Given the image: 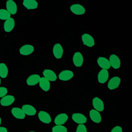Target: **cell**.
Here are the masks:
<instances>
[{
  "label": "cell",
  "mask_w": 132,
  "mask_h": 132,
  "mask_svg": "<svg viewBox=\"0 0 132 132\" xmlns=\"http://www.w3.org/2000/svg\"><path fill=\"white\" fill-rule=\"evenodd\" d=\"M93 105L94 108L98 111L102 112L104 111V102L100 98L96 97L93 98Z\"/></svg>",
  "instance_id": "cell-1"
},
{
  "label": "cell",
  "mask_w": 132,
  "mask_h": 132,
  "mask_svg": "<svg viewBox=\"0 0 132 132\" xmlns=\"http://www.w3.org/2000/svg\"><path fill=\"white\" fill-rule=\"evenodd\" d=\"M82 40L84 45L87 46L92 47L94 45V39L92 36L88 34H85L82 35Z\"/></svg>",
  "instance_id": "cell-2"
},
{
  "label": "cell",
  "mask_w": 132,
  "mask_h": 132,
  "mask_svg": "<svg viewBox=\"0 0 132 132\" xmlns=\"http://www.w3.org/2000/svg\"><path fill=\"white\" fill-rule=\"evenodd\" d=\"M109 72L107 70H101L98 75V80L101 84H104L107 81L109 78Z\"/></svg>",
  "instance_id": "cell-3"
},
{
  "label": "cell",
  "mask_w": 132,
  "mask_h": 132,
  "mask_svg": "<svg viewBox=\"0 0 132 132\" xmlns=\"http://www.w3.org/2000/svg\"><path fill=\"white\" fill-rule=\"evenodd\" d=\"M121 79L119 77H114L111 78L108 82V88L110 90H114L120 85Z\"/></svg>",
  "instance_id": "cell-4"
},
{
  "label": "cell",
  "mask_w": 132,
  "mask_h": 132,
  "mask_svg": "<svg viewBox=\"0 0 132 132\" xmlns=\"http://www.w3.org/2000/svg\"><path fill=\"white\" fill-rule=\"evenodd\" d=\"M38 116L41 122L49 124L52 122L51 116L48 113L45 111H40L38 114Z\"/></svg>",
  "instance_id": "cell-5"
},
{
  "label": "cell",
  "mask_w": 132,
  "mask_h": 132,
  "mask_svg": "<svg viewBox=\"0 0 132 132\" xmlns=\"http://www.w3.org/2000/svg\"><path fill=\"white\" fill-rule=\"evenodd\" d=\"M72 119L75 122L80 124L86 123L87 121L86 117L81 113H74L72 114Z\"/></svg>",
  "instance_id": "cell-6"
},
{
  "label": "cell",
  "mask_w": 132,
  "mask_h": 132,
  "mask_svg": "<svg viewBox=\"0 0 132 132\" xmlns=\"http://www.w3.org/2000/svg\"><path fill=\"white\" fill-rule=\"evenodd\" d=\"M15 99L12 95H7L3 97L0 101L1 104L3 106H9L13 104Z\"/></svg>",
  "instance_id": "cell-7"
},
{
  "label": "cell",
  "mask_w": 132,
  "mask_h": 132,
  "mask_svg": "<svg viewBox=\"0 0 132 132\" xmlns=\"http://www.w3.org/2000/svg\"><path fill=\"white\" fill-rule=\"evenodd\" d=\"M53 53L56 58L59 59L61 58L63 53V47L60 44H56L53 48Z\"/></svg>",
  "instance_id": "cell-8"
},
{
  "label": "cell",
  "mask_w": 132,
  "mask_h": 132,
  "mask_svg": "<svg viewBox=\"0 0 132 132\" xmlns=\"http://www.w3.org/2000/svg\"><path fill=\"white\" fill-rule=\"evenodd\" d=\"M90 119L95 123H100L102 121V117L99 111L96 110H92L89 112Z\"/></svg>",
  "instance_id": "cell-9"
},
{
  "label": "cell",
  "mask_w": 132,
  "mask_h": 132,
  "mask_svg": "<svg viewBox=\"0 0 132 132\" xmlns=\"http://www.w3.org/2000/svg\"><path fill=\"white\" fill-rule=\"evenodd\" d=\"M110 63L111 66L114 69L119 68L121 66V62L120 59L118 56L114 54H112L110 57Z\"/></svg>",
  "instance_id": "cell-10"
},
{
  "label": "cell",
  "mask_w": 132,
  "mask_h": 132,
  "mask_svg": "<svg viewBox=\"0 0 132 132\" xmlns=\"http://www.w3.org/2000/svg\"><path fill=\"white\" fill-rule=\"evenodd\" d=\"M70 9L74 13L78 15H82L86 12V10L84 7L79 4L72 5L70 7Z\"/></svg>",
  "instance_id": "cell-11"
},
{
  "label": "cell",
  "mask_w": 132,
  "mask_h": 132,
  "mask_svg": "<svg viewBox=\"0 0 132 132\" xmlns=\"http://www.w3.org/2000/svg\"><path fill=\"white\" fill-rule=\"evenodd\" d=\"M84 59L82 54L79 52H76L74 54L73 61L77 67H80L82 65Z\"/></svg>",
  "instance_id": "cell-12"
},
{
  "label": "cell",
  "mask_w": 132,
  "mask_h": 132,
  "mask_svg": "<svg viewBox=\"0 0 132 132\" xmlns=\"http://www.w3.org/2000/svg\"><path fill=\"white\" fill-rule=\"evenodd\" d=\"M73 72L69 70H65L62 71L59 75L60 79L62 81H68L74 77Z\"/></svg>",
  "instance_id": "cell-13"
},
{
  "label": "cell",
  "mask_w": 132,
  "mask_h": 132,
  "mask_svg": "<svg viewBox=\"0 0 132 132\" xmlns=\"http://www.w3.org/2000/svg\"><path fill=\"white\" fill-rule=\"evenodd\" d=\"M6 8L8 12L12 15L16 13L17 6L15 2L12 0H9L6 2Z\"/></svg>",
  "instance_id": "cell-14"
},
{
  "label": "cell",
  "mask_w": 132,
  "mask_h": 132,
  "mask_svg": "<svg viewBox=\"0 0 132 132\" xmlns=\"http://www.w3.org/2000/svg\"><path fill=\"white\" fill-rule=\"evenodd\" d=\"M68 116L65 113L59 114L55 118L54 122L57 125H63L68 121Z\"/></svg>",
  "instance_id": "cell-15"
},
{
  "label": "cell",
  "mask_w": 132,
  "mask_h": 132,
  "mask_svg": "<svg viewBox=\"0 0 132 132\" xmlns=\"http://www.w3.org/2000/svg\"><path fill=\"white\" fill-rule=\"evenodd\" d=\"M22 110L24 114L28 116H35L36 114V110L33 106L30 104H25L23 105Z\"/></svg>",
  "instance_id": "cell-16"
},
{
  "label": "cell",
  "mask_w": 132,
  "mask_h": 132,
  "mask_svg": "<svg viewBox=\"0 0 132 132\" xmlns=\"http://www.w3.org/2000/svg\"><path fill=\"white\" fill-rule=\"evenodd\" d=\"M34 51V47L30 45H26L20 48V52L21 55L27 56L31 54Z\"/></svg>",
  "instance_id": "cell-17"
},
{
  "label": "cell",
  "mask_w": 132,
  "mask_h": 132,
  "mask_svg": "<svg viewBox=\"0 0 132 132\" xmlns=\"http://www.w3.org/2000/svg\"><path fill=\"white\" fill-rule=\"evenodd\" d=\"M15 25V22L13 18H10L7 20L4 23V28L5 31L10 32L12 31Z\"/></svg>",
  "instance_id": "cell-18"
},
{
  "label": "cell",
  "mask_w": 132,
  "mask_h": 132,
  "mask_svg": "<svg viewBox=\"0 0 132 132\" xmlns=\"http://www.w3.org/2000/svg\"><path fill=\"white\" fill-rule=\"evenodd\" d=\"M43 74L45 78L50 81H55L57 79V76L55 72L50 69L45 70Z\"/></svg>",
  "instance_id": "cell-19"
},
{
  "label": "cell",
  "mask_w": 132,
  "mask_h": 132,
  "mask_svg": "<svg viewBox=\"0 0 132 132\" xmlns=\"http://www.w3.org/2000/svg\"><path fill=\"white\" fill-rule=\"evenodd\" d=\"M11 112L12 115L15 118L20 119H24L25 117V114L21 108H14L11 110Z\"/></svg>",
  "instance_id": "cell-20"
},
{
  "label": "cell",
  "mask_w": 132,
  "mask_h": 132,
  "mask_svg": "<svg viewBox=\"0 0 132 132\" xmlns=\"http://www.w3.org/2000/svg\"><path fill=\"white\" fill-rule=\"evenodd\" d=\"M41 78L38 75H30L27 80V83L29 86H35L38 84L40 81Z\"/></svg>",
  "instance_id": "cell-21"
},
{
  "label": "cell",
  "mask_w": 132,
  "mask_h": 132,
  "mask_svg": "<svg viewBox=\"0 0 132 132\" xmlns=\"http://www.w3.org/2000/svg\"><path fill=\"white\" fill-rule=\"evenodd\" d=\"M97 63L99 66L103 69L107 70L111 68L109 60L104 57H100L98 59Z\"/></svg>",
  "instance_id": "cell-22"
},
{
  "label": "cell",
  "mask_w": 132,
  "mask_h": 132,
  "mask_svg": "<svg viewBox=\"0 0 132 132\" xmlns=\"http://www.w3.org/2000/svg\"><path fill=\"white\" fill-rule=\"evenodd\" d=\"M39 85L42 90L45 91H48L50 88V84L48 80L44 77L40 79L39 81Z\"/></svg>",
  "instance_id": "cell-23"
},
{
  "label": "cell",
  "mask_w": 132,
  "mask_h": 132,
  "mask_svg": "<svg viewBox=\"0 0 132 132\" xmlns=\"http://www.w3.org/2000/svg\"><path fill=\"white\" fill-rule=\"evenodd\" d=\"M23 5L27 9H34L38 7V3L35 0H25Z\"/></svg>",
  "instance_id": "cell-24"
},
{
  "label": "cell",
  "mask_w": 132,
  "mask_h": 132,
  "mask_svg": "<svg viewBox=\"0 0 132 132\" xmlns=\"http://www.w3.org/2000/svg\"><path fill=\"white\" fill-rule=\"evenodd\" d=\"M9 70L5 63H0V77L2 78H6L8 75Z\"/></svg>",
  "instance_id": "cell-25"
},
{
  "label": "cell",
  "mask_w": 132,
  "mask_h": 132,
  "mask_svg": "<svg viewBox=\"0 0 132 132\" xmlns=\"http://www.w3.org/2000/svg\"><path fill=\"white\" fill-rule=\"evenodd\" d=\"M11 14L8 11L5 9H0V19L2 20H8L10 18Z\"/></svg>",
  "instance_id": "cell-26"
},
{
  "label": "cell",
  "mask_w": 132,
  "mask_h": 132,
  "mask_svg": "<svg viewBox=\"0 0 132 132\" xmlns=\"http://www.w3.org/2000/svg\"><path fill=\"white\" fill-rule=\"evenodd\" d=\"M53 132H68V129L65 126L62 125H57L52 128Z\"/></svg>",
  "instance_id": "cell-27"
},
{
  "label": "cell",
  "mask_w": 132,
  "mask_h": 132,
  "mask_svg": "<svg viewBox=\"0 0 132 132\" xmlns=\"http://www.w3.org/2000/svg\"><path fill=\"white\" fill-rule=\"evenodd\" d=\"M76 132H87V128L84 125H79L77 128Z\"/></svg>",
  "instance_id": "cell-28"
},
{
  "label": "cell",
  "mask_w": 132,
  "mask_h": 132,
  "mask_svg": "<svg viewBox=\"0 0 132 132\" xmlns=\"http://www.w3.org/2000/svg\"><path fill=\"white\" fill-rule=\"evenodd\" d=\"M8 93V89L4 87H0V97H4Z\"/></svg>",
  "instance_id": "cell-29"
},
{
  "label": "cell",
  "mask_w": 132,
  "mask_h": 132,
  "mask_svg": "<svg viewBox=\"0 0 132 132\" xmlns=\"http://www.w3.org/2000/svg\"><path fill=\"white\" fill-rule=\"evenodd\" d=\"M111 132H123V129L121 126H118L113 128Z\"/></svg>",
  "instance_id": "cell-30"
},
{
  "label": "cell",
  "mask_w": 132,
  "mask_h": 132,
  "mask_svg": "<svg viewBox=\"0 0 132 132\" xmlns=\"http://www.w3.org/2000/svg\"><path fill=\"white\" fill-rule=\"evenodd\" d=\"M0 132H8V130L6 128L0 127Z\"/></svg>",
  "instance_id": "cell-31"
},
{
  "label": "cell",
  "mask_w": 132,
  "mask_h": 132,
  "mask_svg": "<svg viewBox=\"0 0 132 132\" xmlns=\"http://www.w3.org/2000/svg\"><path fill=\"white\" fill-rule=\"evenodd\" d=\"M1 123H2V119H1V117H0V126L1 125Z\"/></svg>",
  "instance_id": "cell-32"
},
{
  "label": "cell",
  "mask_w": 132,
  "mask_h": 132,
  "mask_svg": "<svg viewBox=\"0 0 132 132\" xmlns=\"http://www.w3.org/2000/svg\"><path fill=\"white\" fill-rule=\"evenodd\" d=\"M1 78H0V85H1Z\"/></svg>",
  "instance_id": "cell-33"
},
{
  "label": "cell",
  "mask_w": 132,
  "mask_h": 132,
  "mask_svg": "<svg viewBox=\"0 0 132 132\" xmlns=\"http://www.w3.org/2000/svg\"><path fill=\"white\" fill-rule=\"evenodd\" d=\"M35 132V131H30V132Z\"/></svg>",
  "instance_id": "cell-34"
}]
</instances>
